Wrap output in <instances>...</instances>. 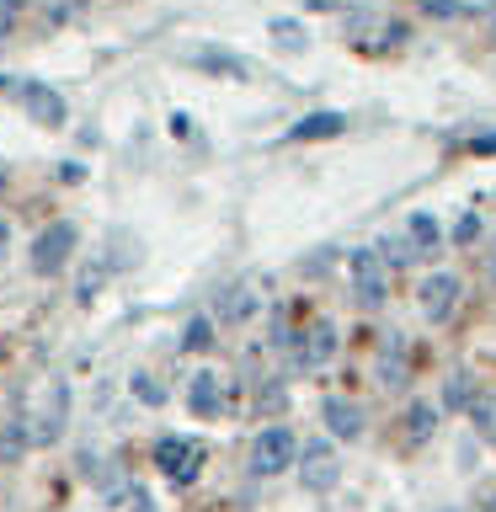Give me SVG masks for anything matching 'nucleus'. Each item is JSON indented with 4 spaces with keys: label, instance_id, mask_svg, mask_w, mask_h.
Instances as JSON below:
<instances>
[{
    "label": "nucleus",
    "instance_id": "nucleus-17",
    "mask_svg": "<svg viewBox=\"0 0 496 512\" xmlns=\"http://www.w3.org/2000/svg\"><path fill=\"white\" fill-rule=\"evenodd\" d=\"M406 240H411V256H432L438 251V219L432 214H411V224H406Z\"/></svg>",
    "mask_w": 496,
    "mask_h": 512
},
{
    "label": "nucleus",
    "instance_id": "nucleus-1",
    "mask_svg": "<svg viewBox=\"0 0 496 512\" xmlns=\"http://www.w3.org/2000/svg\"><path fill=\"white\" fill-rule=\"evenodd\" d=\"M70 256H75V224L54 219V224H43V230H38V240H32L27 267L38 272V278H59V272L70 267Z\"/></svg>",
    "mask_w": 496,
    "mask_h": 512
},
{
    "label": "nucleus",
    "instance_id": "nucleus-34",
    "mask_svg": "<svg viewBox=\"0 0 496 512\" xmlns=\"http://www.w3.org/2000/svg\"><path fill=\"white\" fill-rule=\"evenodd\" d=\"M438 512H459V507H438Z\"/></svg>",
    "mask_w": 496,
    "mask_h": 512
},
{
    "label": "nucleus",
    "instance_id": "nucleus-8",
    "mask_svg": "<svg viewBox=\"0 0 496 512\" xmlns=\"http://www.w3.org/2000/svg\"><path fill=\"white\" fill-rule=\"evenodd\" d=\"M187 411L198 416V422H219L224 416V384L214 368H198V374L187 379Z\"/></svg>",
    "mask_w": 496,
    "mask_h": 512
},
{
    "label": "nucleus",
    "instance_id": "nucleus-3",
    "mask_svg": "<svg viewBox=\"0 0 496 512\" xmlns=\"http://www.w3.org/2000/svg\"><path fill=\"white\" fill-rule=\"evenodd\" d=\"M347 272H352V299L358 304H384L390 299V262H384L379 251H352V262H347Z\"/></svg>",
    "mask_w": 496,
    "mask_h": 512
},
{
    "label": "nucleus",
    "instance_id": "nucleus-16",
    "mask_svg": "<svg viewBox=\"0 0 496 512\" xmlns=\"http://www.w3.org/2000/svg\"><path fill=\"white\" fill-rule=\"evenodd\" d=\"M406 379H411L406 352H400V342H390L379 352V384H384V390H406Z\"/></svg>",
    "mask_w": 496,
    "mask_h": 512
},
{
    "label": "nucleus",
    "instance_id": "nucleus-19",
    "mask_svg": "<svg viewBox=\"0 0 496 512\" xmlns=\"http://www.w3.org/2000/svg\"><path fill=\"white\" fill-rule=\"evenodd\" d=\"M128 390H134V400L139 406H166V384H160L150 368H139L134 379H128Z\"/></svg>",
    "mask_w": 496,
    "mask_h": 512
},
{
    "label": "nucleus",
    "instance_id": "nucleus-14",
    "mask_svg": "<svg viewBox=\"0 0 496 512\" xmlns=\"http://www.w3.org/2000/svg\"><path fill=\"white\" fill-rule=\"evenodd\" d=\"M432 427H438V411H432L427 400H411L406 416H400V432H406V443H411V448H422V443L432 438Z\"/></svg>",
    "mask_w": 496,
    "mask_h": 512
},
{
    "label": "nucleus",
    "instance_id": "nucleus-11",
    "mask_svg": "<svg viewBox=\"0 0 496 512\" xmlns=\"http://www.w3.org/2000/svg\"><path fill=\"white\" fill-rule=\"evenodd\" d=\"M192 64H198L203 75H224V80H246V75H251V59L224 54V48H198V54H192Z\"/></svg>",
    "mask_w": 496,
    "mask_h": 512
},
{
    "label": "nucleus",
    "instance_id": "nucleus-32",
    "mask_svg": "<svg viewBox=\"0 0 496 512\" xmlns=\"http://www.w3.org/2000/svg\"><path fill=\"white\" fill-rule=\"evenodd\" d=\"M475 512H496V496H486V502H480Z\"/></svg>",
    "mask_w": 496,
    "mask_h": 512
},
{
    "label": "nucleus",
    "instance_id": "nucleus-7",
    "mask_svg": "<svg viewBox=\"0 0 496 512\" xmlns=\"http://www.w3.org/2000/svg\"><path fill=\"white\" fill-rule=\"evenodd\" d=\"M22 112H27V123H38V128H59L64 118H70L64 96L54 86H43V80H27L22 86Z\"/></svg>",
    "mask_w": 496,
    "mask_h": 512
},
{
    "label": "nucleus",
    "instance_id": "nucleus-2",
    "mask_svg": "<svg viewBox=\"0 0 496 512\" xmlns=\"http://www.w3.org/2000/svg\"><path fill=\"white\" fill-rule=\"evenodd\" d=\"M288 464H299V438H294V427L288 422H272L256 432V443H251V475H283Z\"/></svg>",
    "mask_w": 496,
    "mask_h": 512
},
{
    "label": "nucleus",
    "instance_id": "nucleus-10",
    "mask_svg": "<svg viewBox=\"0 0 496 512\" xmlns=\"http://www.w3.org/2000/svg\"><path fill=\"white\" fill-rule=\"evenodd\" d=\"M459 294H464V288H459L454 272H432L416 299H422V315L427 320H448V315H454V304H459Z\"/></svg>",
    "mask_w": 496,
    "mask_h": 512
},
{
    "label": "nucleus",
    "instance_id": "nucleus-28",
    "mask_svg": "<svg viewBox=\"0 0 496 512\" xmlns=\"http://www.w3.org/2000/svg\"><path fill=\"white\" fill-rule=\"evenodd\" d=\"M304 6H310V11H342L347 0H304Z\"/></svg>",
    "mask_w": 496,
    "mask_h": 512
},
{
    "label": "nucleus",
    "instance_id": "nucleus-13",
    "mask_svg": "<svg viewBox=\"0 0 496 512\" xmlns=\"http://www.w3.org/2000/svg\"><path fill=\"white\" fill-rule=\"evenodd\" d=\"M347 128L342 112H310V118H299L294 128H288V139L294 144H310V139H336Z\"/></svg>",
    "mask_w": 496,
    "mask_h": 512
},
{
    "label": "nucleus",
    "instance_id": "nucleus-30",
    "mask_svg": "<svg viewBox=\"0 0 496 512\" xmlns=\"http://www.w3.org/2000/svg\"><path fill=\"white\" fill-rule=\"evenodd\" d=\"M486 278L496 283V240H491V251H486Z\"/></svg>",
    "mask_w": 496,
    "mask_h": 512
},
{
    "label": "nucleus",
    "instance_id": "nucleus-15",
    "mask_svg": "<svg viewBox=\"0 0 496 512\" xmlns=\"http://www.w3.org/2000/svg\"><path fill=\"white\" fill-rule=\"evenodd\" d=\"M256 315V294L246 283H230L219 294V320H230V326H240V320H251Z\"/></svg>",
    "mask_w": 496,
    "mask_h": 512
},
{
    "label": "nucleus",
    "instance_id": "nucleus-21",
    "mask_svg": "<svg viewBox=\"0 0 496 512\" xmlns=\"http://www.w3.org/2000/svg\"><path fill=\"white\" fill-rule=\"evenodd\" d=\"M464 416H470V422H475V432H480V438H496V400L491 395H475V406L470 411H464Z\"/></svg>",
    "mask_w": 496,
    "mask_h": 512
},
{
    "label": "nucleus",
    "instance_id": "nucleus-33",
    "mask_svg": "<svg viewBox=\"0 0 496 512\" xmlns=\"http://www.w3.org/2000/svg\"><path fill=\"white\" fill-rule=\"evenodd\" d=\"M54 6H86V0H54Z\"/></svg>",
    "mask_w": 496,
    "mask_h": 512
},
{
    "label": "nucleus",
    "instance_id": "nucleus-9",
    "mask_svg": "<svg viewBox=\"0 0 496 512\" xmlns=\"http://www.w3.org/2000/svg\"><path fill=\"white\" fill-rule=\"evenodd\" d=\"M320 422H326V432H331V438H342V443L363 438V406H358V400H347V395H326V400H320Z\"/></svg>",
    "mask_w": 496,
    "mask_h": 512
},
{
    "label": "nucleus",
    "instance_id": "nucleus-6",
    "mask_svg": "<svg viewBox=\"0 0 496 512\" xmlns=\"http://www.w3.org/2000/svg\"><path fill=\"white\" fill-rule=\"evenodd\" d=\"M336 342H342V336H336L331 320H310V326H304V336L294 342V363L304 368V374H320V368L336 358Z\"/></svg>",
    "mask_w": 496,
    "mask_h": 512
},
{
    "label": "nucleus",
    "instance_id": "nucleus-25",
    "mask_svg": "<svg viewBox=\"0 0 496 512\" xmlns=\"http://www.w3.org/2000/svg\"><path fill=\"white\" fill-rule=\"evenodd\" d=\"M475 235H480V219H475V214H464V219L454 224V246H470Z\"/></svg>",
    "mask_w": 496,
    "mask_h": 512
},
{
    "label": "nucleus",
    "instance_id": "nucleus-35",
    "mask_svg": "<svg viewBox=\"0 0 496 512\" xmlns=\"http://www.w3.org/2000/svg\"><path fill=\"white\" fill-rule=\"evenodd\" d=\"M0 86H6V75H0Z\"/></svg>",
    "mask_w": 496,
    "mask_h": 512
},
{
    "label": "nucleus",
    "instance_id": "nucleus-22",
    "mask_svg": "<svg viewBox=\"0 0 496 512\" xmlns=\"http://www.w3.org/2000/svg\"><path fill=\"white\" fill-rule=\"evenodd\" d=\"M272 38H278V48H288V54H304V32H299V22H272Z\"/></svg>",
    "mask_w": 496,
    "mask_h": 512
},
{
    "label": "nucleus",
    "instance_id": "nucleus-4",
    "mask_svg": "<svg viewBox=\"0 0 496 512\" xmlns=\"http://www.w3.org/2000/svg\"><path fill=\"white\" fill-rule=\"evenodd\" d=\"M336 480H342V459L331 454V443L326 438L304 443L299 448V486L315 491V496H326V491H336Z\"/></svg>",
    "mask_w": 496,
    "mask_h": 512
},
{
    "label": "nucleus",
    "instance_id": "nucleus-24",
    "mask_svg": "<svg viewBox=\"0 0 496 512\" xmlns=\"http://www.w3.org/2000/svg\"><path fill=\"white\" fill-rule=\"evenodd\" d=\"M96 288H102V262H91L80 272V299H96Z\"/></svg>",
    "mask_w": 496,
    "mask_h": 512
},
{
    "label": "nucleus",
    "instance_id": "nucleus-12",
    "mask_svg": "<svg viewBox=\"0 0 496 512\" xmlns=\"http://www.w3.org/2000/svg\"><path fill=\"white\" fill-rule=\"evenodd\" d=\"M64 411H70V384H54V390H48V406L38 416V427H32V443H54Z\"/></svg>",
    "mask_w": 496,
    "mask_h": 512
},
{
    "label": "nucleus",
    "instance_id": "nucleus-29",
    "mask_svg": "<svg viewBox=\"0 0 496 512\" xmlns=\"http://www.w3.org/2000/svg\"><path fill=\"white\" fill-rule=\"evenodd\" d=\"M470 150H480V155H491V150H496V134H480V139L470 144Z\"/></svg>",
    "mask_w": 496,
    "mask_h": 512
},
{
    "label": "nucleus",
    "instance_id": "nucleus-27",
    "mask_svg": "<svg viewBox=\"0 0 496 512\" xmlns=\"http://www.w3.org/2000/svg\"><path fill=\"white\" fill-rule=\"evenodd\" d=\"M128 512H155V502L144 491H134V496H128Z\"/></svg>",
    "mask_w": 496,
    "mask_h": 512
},
{
    "label": "nucleus",
    "instance_id": "nucleus-26",
    "mask_svg": "<svg viewBox=\"0 0 496 512\" xmlns=\"http://www.w3.org/2000/svg\"><path fill=\"white\" fill-rule=\"evenodd\" d=\"M16 16H22V0H0V38L16 27Z\"/></svg>",
    "mask_w": 496,
    "mask_h": 512
},
{
    "label": "nucleus",
    "instance_id": "nucleus-31",
    "mask_svg": "<svg viewBox=\"0 0 496 512\" xmlns=\"http://www.w3.org/2000/svg\"><path fill=\"white\" fill-rule=\"evenodd\" d=\"M6 246H11V230H6V219H0V256H6Z\"/></svg>",
    "mask_w": 496,
    "mask_h": 512
},
{
    "label": "nucleus",
    "instance_id": "nucleus-36",
    "mask_svg": "<svg viewBox=\"0 0 496 512\" xmlns=\"http://www.w3.org/2000/svg\"><path fill=\"white\" fill-rule=\"evenodd\" d=\"M491 448H496V438H491Z\"/></svg>",
    "mask_w": 496,
    "mask_h": 512
},
{
    "label": "nucleus",
    "instance_id": "nucleus-18",
    "mask_svg": "<svg viewBox=\"0 0 496 512\" xmlns=\"http://www.w3.org/2000/svg\"><path fill=\"white\" fill-rule=\"evenodd\" d=\"M443 406L454 411V416H464V411L475 406V384H470V374H454V379L443 384Z\"/></svg>",
    "mask_w": 496,
    "mask_h": 512
},
{
    "label": "nucleus",
    "instance_id": "nucleus-23",
    "mask_svg": "<svg viewBox=\"0 0 496 512\" xmlns=\"http://www.w3.org/2000/svg\"><path fill=\"white\" fill-rule=\"evenodd\" d=\"M411 6L427 11V16H438V22H443V16H459V11H464L459 0H411Z\"/></svg>",
    "mask_w": 496,
    "mask_h": 512
},
{
    "label": "nucleus",
    "instance_id": "nucleus-5",
    "mask_svg": "<svg viewBox=\"0 0 496 512\" xmlns=\"http://www.w3.org/2000/svg\"><path fill=\"white\" fill-rule=\"evenodd\" d=\"M155 464H160V475H166L171 486H192L198 470H203V448L192 438H160L155 443Z\"/></svg>",
    "mask_w": 496,
    "mask_h": 512
},
{
    "label": "nucleus",
    "instance_id": "nucleus-20",
    "mask_svg": "<svg viewBox=\"0 0 496 512\" xmlns=\"http://www.w3.org/2000/svg\"><path fill=\"white\" fill-rule=\"evenodd\" d=\"M182 347H187V352H208V347H214V320H208V315H192L187 326H182Z\"/></svg>",
    "mask_w": 496,
    "mask_h": 512
}]
</instances>
